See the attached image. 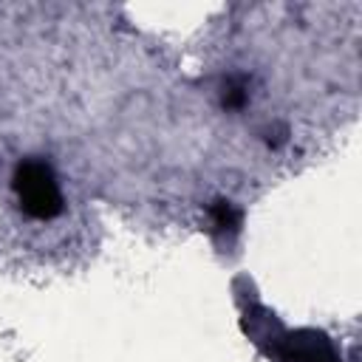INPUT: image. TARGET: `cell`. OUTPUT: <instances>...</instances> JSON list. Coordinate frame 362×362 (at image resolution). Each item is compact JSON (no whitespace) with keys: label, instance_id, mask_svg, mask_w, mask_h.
<instances>
[{"label":"cell","instance_id":"cell-1","mask_svg":"<svg viewBox=\"0 0 362 362\" xmlns=\"http://www.w3.org/2000/svg\"><path fill=\"white\" fill-rule=\"evenodd\" d=\"M14 195L20 209L34 221H51L62 212V192L57 175L48 161L42 158H23L11 175Z\"/></svg>","mask_w":362,"mask_h":362},{"label":"cell","instance_id":"cell-2","mask_svg":"<svg viewBox=\"0 0 362 362\" xmlns=\"http://www.w3.org/2000/svg\"><path fill=\"white\" fill-rule=\"evenodd\" d=\"M274 356L280 362H339L328 337L320 331L283 334L274 345Z\"/></svg>","mask_w":362,"mask_h":362},{"label":"cell","instance_id":"cell-4","mask_svg":"<svg viewBox=\"0 0 362 362\" xmlns=\"http://www.w3.org/2000/svg\"><path fill=\"white\" fill-rule=\"evenodd\" d=\"M246 99H249V90H246V82H243V79H229V82L223 85V90H221V102H223V107H229V110L243 107Z\"/></svg>","mask_w":362,"mask_h":362},{"label":"cell","instance_id":"cell-3","mask_svg":"<svg viewBox=\"0 0 362 362\" xmlns=\"http://www.w3.org/2000/svg\"><path fill=\"white\" fill-rule=\"evenodd\" d=\"M209 221H212L215 232H221V235L238 232V226H240V212L232 206V201L218 198L215 204H209Z\"/></svg>","mask_w":362,"mask_h":362}]
</instances>
